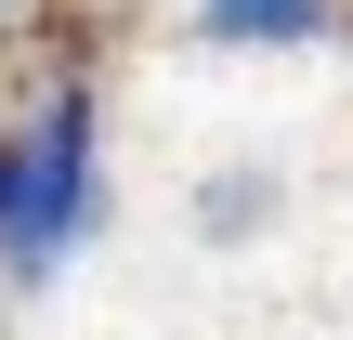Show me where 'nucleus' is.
I'll list each match as a JSON object with an SVG mask.
<instances>
[{
	"label": "nucleus",
	"mask_w": 353,
	"mask_h": 340,
	"mask_svg": "<svg viewBox=\"0 0 353 340\" xmlns=\"http://www.w3.org/2000/svg\"><path fill=\"white\" fill-rule=\"evenodd\" d=\"M105 236V79L65 66L26 118H0V288H52Z\"/></svg>",
	"instance_id": "1"
},
{
	"label": "nucleus",
	"mask_w": 353,
	"mask_h": 340,
	"mask_svg": "<svg viewBox=\"0 0 353 340\" xmlns=\"http://www.w3.org/2000/svg\"><path fill=\"white\" fill-rule=\"evenodd\" d=\"M196 39H223V52H314V39H341V0H196Z\"/></svg>",
	"instance_id": "2"
},
{
	"label": "nucleus",
	"mask_w": 353,
	"mask_h": 340,
	"mask_svg": "<svg viewBox=\"0 0 353 340\" xmlns=\"http://www.w3.org/2000/svg\"><path fill=\"white\" fill-rule=\"evenodd\" d=\"M262 223H275V170H210L196 183V236L210 249H249Z\"/></svg>",
	"instance_id": "3"
}]
</instances>
